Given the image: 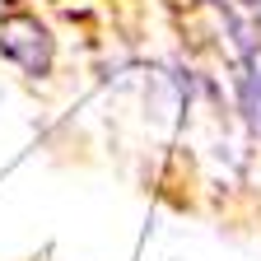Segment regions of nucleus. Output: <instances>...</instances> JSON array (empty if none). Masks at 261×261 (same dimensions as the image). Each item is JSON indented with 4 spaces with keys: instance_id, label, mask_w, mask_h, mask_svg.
<instances>
[{
    "instance_id": "f257e3e1",
    "label": "nucleus",
    "mask_w": 261,
    "mask_h": 261,
    "mask_svg": "<svg viewBox=\"0 0 261 261\" xmlns=\"http://www.w3.org/2000/svg\"><path fill=\"white\" fill-rule=\"evenodd\" d=\"M0 51L14 65H23L28 75H47L51 70V38L38 23V14H10L0 23Z\"/></svg>"
},
{
    "instance_id": "f03ea898",
    "label": "nucleus",
    "mask_w": 261,
    "mask_h": 261,
    "mask_svg": "<svg viewBox=\"0 0 261 261\" xmlns=\"http://www.w3.org/2000/svg\"><path fill=\"white\" fill-rule=\"evenodd\" d=\"M238 98H243V112H247L252 136L261 140V65H256V61L238 75Z\"/></svg>"
}]
</instances>
